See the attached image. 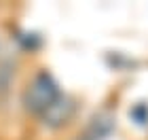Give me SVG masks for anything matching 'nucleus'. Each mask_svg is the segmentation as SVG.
<instances>
[{
  "instance_id": "f257e3e1",
  "label": "nucleus",
  "mask_w": 148,
  "mask_h": 140,
  "mask_svg": "<svg viewBox=\"0 0 148 140\" xmlns=\"http://www.w3.org/2000/svg\"><path fill=\"white\" fill-rule=\"evenodd\" d=\"M57 98H59L57 83L53 81L51 74L40 72L34 81H32V85L25 89V93H23V104H25V108H28V110L42 115V112L49 108Z\"/></svg>"
},
{
  "instance_id": "f03ea898",
  "label": "nucleus",
  "mask_w": 148,
  "mask_h": 140,
  "mask_svg": "<svg viewBox=\"0 0 148 140\" xmlns=\"http://www.w3.org/2000/svg\"><path fill=\"white\" fill-rule=\"evenodd\" d=\"M72 112H74V102L59 93V98L42 112V119L49 128H59V125H64L72 117Z\"/></svg>"
},
{
  "instance_id": "7ed1b4c3",
  "label": "nucleus",
  "mask_w": 148,
  "mask_h": 140,
  "mask_svg": "<svg viewBox=\"0 0 148 140\" xmlns=\"http://www.w3.org/2000/svg\"><path fill=\"white\" fill-rule=\"evenodd\" d=\"M114 128V119L110 115H99L93 119V123L87 128V132L83 136H78V140H102L112 132Z\"/></svg>"
},
{
  "instance_id": "20e7f679",
  "label": "nucleus",
  "mask_w": 148,
  "mask_h": 140,
  "mask_svg": "<svg viewBox=\"0 0 148 140\" xmlns=\"http://www.w3.org/2000/svg\"><path fill=\"white\" fill-rule=\"evenodd\" d=\"M131 117L136 119V121L140 123V125H144L146 121H148V108L144 104H138V106H133L131 108Z\"/></svg>"
}]
</instances>
